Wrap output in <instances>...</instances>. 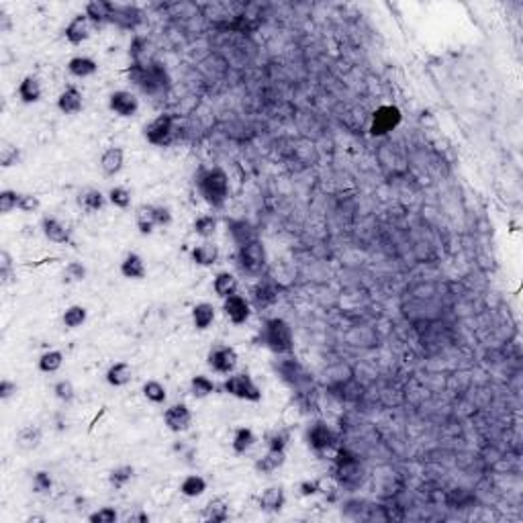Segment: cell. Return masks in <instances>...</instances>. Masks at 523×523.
<instances>
[{
  "mask_svg": "<svg viewBox=\"0 0 523 523\" xmlns=\"http://www.w3.org/2000/svg\"><path fill=\"white\" fill-rule=\"evenodd\" d=\"M196 188L199 194L203 196V201L211 207V209H223L225 203L229 201V176L221 166H213V168H203L196 174Z\"/></svg>",
  "mask_w": 523,
  "mask_h": 523,
  "instance_id": "6da1fadb",
  "label": "cell"
},
{
  "mask_svg": "<svg viewBox=\"0 0 523 523\" xmlns=\"http://www.w3.org/2000/svg\"><path fill=\"white\" fill-rule=\"evenodd\" d=\"M127 76H129V80L135 86L141 88V92L151 94V97L164 92L170 86L168 72L157 62H149V64L133 62L129 66V70H127Z\"/></svg>",
  "mask_w": 523,
  "mask_h": 523,
  "instance_id": "7a4b0ae2",
  "label": "cell"
},
{
  "mask_svg": "<svg viewBox=\"0 0 523 523\" xmlns=\"http://www.w3.org/2000/svg\"><path fill=\"white\" fill-rule=\"evenodd\" d=\"M262 344L276 356H290L294 352V333L286 319L270 317L262 327Z\"/></svg>",
  "mask_w": 523,
  "mask_h": 523,
  "instance_id": "3957f363",
  "label": "cell"
},
{
  "mask_svg": "<svg viewBox=\"0 0 523 523\" xmlns=\"http://www.w3.org/2000/svg\"><path fill=\"white\" fill-rule=\"evenodd\" d=\"M333 479L342 489H350V491L360 489V485L366 479V470L360 456L346 448L340 450L333 460Z\"/></svg>",
  "mask_w": 523,
  "mask_h": 523,
  "instance_id": "277c9868",
  "label": "cell"
},
{
  "mask_svg": "<svg viewBox=\"0 0 523 523\" xmlns=\"http://www.w3.org/2000/svg\"><path fill=\"white\" fill-rule=\"evenodd\" d=\"M235 264L242 274L252 276V278H262L268 268V254H266V246L262 244V240H254V242L238 248Z\"/></svg>",
  "mask_w": 523,
  "mask_h": 523,
  "instance_id": "5b68a950",
  "label": "cell"
},
{
  "mask_svg": "<svg viewBox=\"0 0 523 523\" xmlns=\"http://www.w3.org/2000/svg\"><path fill=\"white\" fill-rule=\"evenodd\" d=\"M145 141L153 147H168L178 135V121L174 113H162L143 129Z\"/></svg>",
  "mask_w": 523,
  "mask_h": 523,
  "instance_id": "8992f818",
  "label": "cell"
},
{
  "mask_svg": "<svg viewBox=\"0 0 523 523\" xmlns=\"http://www.w3.org/2000/svg\"><path fill=\"white\" fill-rule=\"evenodd\" d=\"M337 439H340L337 431L323 419H317L305 431V442H307L309 450L315 452L317 456H323L325 452L333 450L337 446Z\"/></svg>",
  "mask_w": 523,
  "mask_h": 523,
  "instance_id": "52a82bcc",
  "label": "cell"
},
{
  "mask_svg": "<svg viewBox=\"0 0 523 523\" xmlns=\"http://www.w3.org/2000/svg\"><path fill=\"white\" fill-rule=\"evenodd\" d=\"M221 389L225 394L240 398V400H248V403H260L262 400V389L256 385V381L252 379L250 372L229 374Z\"/></svg>",
  "mask_w": 523,
  "mask_h": 523,
  "instance_id": "ba28073f",
  "label": "cell"
},
{
  "mask_svg": "<svg viewBox=\"0 0 523 523\" xmlns=\"http://www.w3.org/2000/svg\"><path fill=\"white\" fill-rule=\"evenodd\" d=\"M403 123V113L396 105H383L372 113L370 119V135L372 137H387Z\"/></svg>",
  "mask_w": 523,
  "mask_h": 523,
  "instance_id": "9c48e42d",
  "label": "cell"
},
{
  "mask_svg": "<svg viewBox=\"0 0 523 523\" xmlns=\"http://www.w3.org/2000/svg\"><path fill=\"white\" fill-rule=\"evenodd\" d=\"M238 360H240V356H238L235 348L223 346V344L211 348V352L207 354V364H209V368H211L213 372L225 374V377H229V374L235 372Z\"/></svg>",
  "mask_w": 523,
  "mask_h": 523,
  "instance_id": "30bf717a",
  "label": "cell"
},
{
  "mask_svg": "<svg viewBox=\"0 0 523 523\" xmlns=\"http://www.w3.org/2000/svg\"><path fill=\"white\" fill-rule=\"evenodd\" d=\"M164 425L172 433H186L192 425V411L186 403H172L164 411Z\"/></svg>",
  "mask_w": 523,
  "mask_h": 523,
  "instance_id": "8fae6325",
  "label": "cell"
},
{
  "mask_svg": "<svg viewBox=\"0 0 523 523\" xmlns=\"http://www.w3.org/2000/svg\"><path fill=\"white\" fill-rule=\"evenodd\" d=\"M223 313L233 325H246L252 317V303L244 294L235 292L223 298Z\"/></svg>",
  "mask_w": 523,
  "mask_h": 523,
  "instance_id": "7c38bea8",
  "label": "cell"
},
{
  "mask_svg": "<svg viewBox=\"0 0 523 523\" xmlns=\"http://www.w3.org/2000/svg\"><path fill=\"white\" fill-rule=\"evenodd\" d=\"M109 109L123 119L135 117L139 111V99L131 90H115L109 97Z\"/></svg>",
  "mask_w": 523,
  "mask_h": 523,
  "instance_id": "4fadbf2b",
  "label": "cell"
},
{
  "mask_svg": "<svg viewBox=\"0 0 523 523\" xmlns=\"http://www.w3.org/2000/svg\"><path fill=\"white\" fill-rule=\"evenodd\" d=\"M92 27H94L92 21H90L84 12H80V14H76V16L66 25L64 35H66L68 43H72V45H82L84 41L90 39Z\"/></svg>",
  "mask_w": 523,
  "mask_h": 523,
  "instance_id": "5bb4252c",
  "label": "cell"
},
{
  "mask_svg": "<svg viewBox=\"0 0 523 523\" xmlns=\"http://www.w3.org/2000/svg\"><path fill=\"white\" fill-rule=\"evenodd\" d=\"M41 233L45 235V240H49V242H53V244H70L72 242V231H70V227L64 223V221H60L58 217H43L41 219Z\"/></svg>",
  "mask_w": 523,
  "mask_h": 523,
  "instance_id": "9a60e30c",
  "label": "cell"
},
{
  "mask_svg": "<svg viewBox=\"0 0 523 523\" xmlns=\"http://www.w3.org/2000/svg\"><path fill=\"white\" fill-rule=\"evenodd\" d=\"M227 233H229L231 242L238 248H242V246H246L254 240H260L258 229L246 219H227Z\"/></svg>",
  "mask_w": 523,
  "mask_h": 523,
  "instance_id": "2e32d148",
  "label": "cell"
},
{
  "mask_svg": "<svg viewBox=\"0 0 523 523\" xmlns=\"http://www.w3.org/2000/svg\"><path fill=\"white\" fill-rule=\"evenodd\" d=\"M284 505H286V493H284V487L280 485H272L264 489L258 497V507L264 513H280Z\"/></svg>",
  "mask_w": 523,
  "mask_h": 523,
  "instance_id": "e0dca14e",
  "label": "cell"
},
{
  "mask_svg": "<svg viewBox=\"0 0 523 523\" xmlns=\"http://www.w3.org/2000/svg\"><path fill=\"white\" fill-rule=\"evenodd\" d=\"M16 97L23 105H35L41 101L43 97V86H41V80L33 74L25 76L18 86H16Z\"/></svg>",
  "mask_w": 523,
  "mask_h": 523,
  "instance_id": "ac0fdd59",
  "label": "cell"
},
{
  "mask_svg": "<svg viewBox=\"0 0 523 523\" xmlns=\"http://www.w3.org/2000/svg\"><path fill=\"white\" fill-rule=\"evenodd\" d=\"M123 166H125V151H123V147L113 145V147H107L103 151V155H101V170H103L105 176H109V178L117 176L123 170Z\"/></svg>",
  "mask_w": 523,
  "mask_h": 523,
  "instance_id": "d6986e66",
  "label": "cell"
},
{
  "mask_svg": "<svg viewBox=\"0 0 523 523\" xmlns=\"http://www.w3.org/2000/svg\"><path fill=\"white\" fill-rule=\"evenodd\" d=\"M41 442H43V431L37 425H25L14 435V446L21 452H33L41 446Z\"/></svg>",
  "mask_w": 523,
  "mask_h": 523,
  "instance_id": "ffe728a7",
  "label": "cell"
},
{
  "mask_svg": "<svg viewBox=\"0 0 523 523\" xmlns=\"http://www.w3.org/2000/svg\"><path fill=\"white\" fill-rule=\"evenodd\" d=\"M190 260L201 268H211L219 262V246H215V242L211 240H203L190 250Z\"/></svg>",
  "mask_w": 523,
  "mask_h": 523,
  "instance_id": "44dd1931",
  "label": "cell"
},
{
  "mask_svg": "<svg viewBox=\"0 0 523 523\" xmlns=\"http://www.w3.org/2000/svg\"><path fill=\"white\" fill-rule=\"evenodd\" d=\"M252 298H250V303L256 307V309H268V307H272L276 301H278V290H276V286L270 282V280H262L260 282L252 288Z\"/></svg>",
  "mask_w": 523,
  "mask_h": 523,
  "instance_id": "7402d4cb",
  "label": "cell"
},
{
  "mask_svg": "<svg viewBox=\"0 0 523 523\" xmlns=\"http://www.w3.org/2000/svg\"><path fill=\"white\" fill-rule=\"evenodd\" d=\"M109 199L105 192H101L99 188H86L78 194V207L88 213V215H94L99 211H103L107 207Z\"/></svg>",
  "mask_w": 523,
  "mask_h": 523,
  "instance_id": "603a6c76",
  "label": "cell"
},
{
  "mask_svg": "<svg viewBox=\"0 0 523 523\" xmlns=\"http://www.w3.org/2000/svg\"><path fill=\"white\" fill-rule=\"evenodd\" d=\"M113 10H115V2H107V0H92L84 6V14L92 21L94 27L111 23Z\"/></svg>",
  "mask_w": 523,
  "mask_h": 523,
  "instance_id": "cb8c5ba5",
  "label": "cell"
},
{
  "mask_svg": "<svg viewBox=\"0 0 523 523\" xmlns=\"http://www.w3.org/2000/svg\"><path fill=\"white\" fill-rule=\"evenodd\" d=\"M84 107V97L76 86H68L60 97H58V109L64 115H78Z\"/></svg>",
  "mask_w": 523,
  "mask_h": 523,
  "instance_id": "d4e9b609",
  "label": "cell"
},
{
  "mask_svg": "<svg viewBox=\"0 0 523 523\" xmlns=\"http://www.w3.org/2000/svg\"><path fill=\"white\" fill-rule=\"evenodd\" d=\"M190 317H192V325H194L196 331H207V329L215 323L217 309H215L211 303H205V301H203V303H196V305L192 307Z\"/></svg>",
  "mask_w": 523,
  "mask_h": 523,
  "instance_id": "484cf974",
  "label": "cell"
},
{
  "mask_svg": "<svg viewBox=\"0 0 523 523\" xmlns=\"http://www.w3.org/2000/svg\"><path fill=\"white\" fill-rule=\"evenodd\" d=\"M68 72L74 76V78H90L99 72V62L90 55H74L70 62H68Z\"/></svg>",
  "mask_w": 523,
  "mask_h": 523,
  "instance_id": "4316f807",
  "label": "cell"
},
{
  "mask_svg": "<svg viewBox=\"0 0 523 523\" xmlns=\"http://www.w3.org/2000/svg\"><path fill=\"white\" fill-rule=\"evenodd\" d=\"M213 290L219 298H227V296L240 292V282H238L235 274H231L229 270H221L213 278Z\"/></svg>",
  "mask_w": 523,
  "mask_h": 523,
  "instance_id": "83f0119b",
  "label": "cell"
},
{
  "mask_svg": "<svg viewBox=\"0 0 523 523\" xmlns=\"http://www.w3.org/2000/svg\"><path fill=\"white\" fill-rule=\"evenodd\" d=\"M119 270H121V276L127 278V280H143V278L147 276V266H145V262H143V258H141L139 254H135V252H129V254L121 260Z\"/></svg>",
  "mask_w": 523,
  "mask_h": 523,
  "instance_id": "f1b7e54d",
  "label": "cell"
},
{
  "mask_svg": "<svg viewBox=\"0 0 523 523\" xmlns=\"http://www.w3.org/2000/svg\"><path fill=\"white\" fill-rule=\"evenodd\" d=\"M286 462V452H272V450H266V454L260 456L256 462H254V470L258 474H274L276 470H280Z\"/></svg>",
  "mask_w": 523,
  "mask_h": 523,
  "instance_id": "f546056e",
  "label": "cell"
},
{
  "mask_svg": "<svg viewBox=\"0 0 523 523\" xmlns=\"http://www.w3.org/2000/svg\"><path fill=\"white\" fill-rule=\"evenodd\" d=\"M131 377H133V366H131L129 362H115L105 372V381L111 387H115V389L127 387L131 383Z\"/></svg>",
  "mask_w": 523,
  "mask_h": 523,
  "instance_id": "4dcf8cb0",
  "label": "cell"
},
{
  "mask_svg": "<svg viewBox=\"0 0 523 523\" xmlns=\"http://www.w3.org/2000/svg\"><path fill=\"white\" fill-rule=\"evenodd\" d=\"M258 444V435L252 427H238L233 431V439H231V448L238 456L248 454L254 446Z\"/></svg>",
  "mask_w": 523,
  "mask_h": 523,
  "instance_id": "1f68e13d",
  "label": "cell"
},
{
  "mask_svg": "<svg viewBox=\"0 0 523 523\" xmlns=\"http://www.w3.org/2000/svg\"><path fill=\"white\" fill-rule=\"evenodd\" d=\"M111 23H115L119 27H125V29H133L135 25L141 23V10L135 8V6H129V4H115Z\"/></svg>",
  "mask_w": 523,
  "mask_h": 523,
  "instance_id": "d6a6232c",
  "label": "cell"
},
{
  "mask_svg": "<svg viewBox=\"0 0 523 523\" xmlns=\"http://www.w3.org/2000/svg\"><path fill=\"white\" fill-rule=\"evenodd\" d=\"M203 520L211 523H223L229 520V503L223 497L211 499L203 509Z\"/></svg>",
  "mask_w": 523,
  "mask_h": 523,
  "instance_id": "836d02e7",
  "label": "cell"
},
{
  "mask_svg": "<svg viewBox=\"0 0 523 523\" xmlns=\"http://www.w3.org/2000/svg\"><path fill=\"white\" fill-rule=\"evenodd\" d=\"M207 487L209 485H207V481L201 474H188V476L182 479L178 491L186 499H199V497H203L207 493Z\"/></svg>",
  "mask_w": 523,
  "mask_h": 523,
  "instance_id": "e575fe53",
  "label": "cell"
},
{
  "mask_svg": "<svg viewBox=\"0 0 523 523\" xmlns=\"http://www.w3.org/2000/svg\"><path fill=\"white\" fill-rule=\"evenodd\" d=\"M135 225L141 235H151L155 231V219H153V205H139L135 209Z\"/></svg>",
  "mask_w": 523,
  "mask_h": 523,
  "instance_id": "d590c367",
  "label": "cell"
},
{
  "mask_svg": "<svg viewBox=\"0 0 523 523\" xmlns=\"http://www.w3.org/2000/svg\"><path fill=\"white\" fill-rule=\"evenodd\" d=\"M266 442V450H272V452H286L288 444H290V429L286 427H276L272 431L266 433L264 437Z\"/></svg>",
  "mask_w": 523,
  "mask_h": 523,
  "instance_id": "8d00e7d4",
  "label": "cell"
},
{
  "mask_svg": "<svg viewBox=\"0 0 523 523\" xmlns=\"http://www.w3.org/2000/svg\"><path fill=\"white\" fill-rule=\"evenodd\" d=\"M86 319H88V309L82 305H70L62 315V323L66 329H78L86 323Z\"/></svg>",
  "mask_w": 523,
  "mask_h": 523,
  "instance_id": "74e56055",
  "label": "cell"
},
{
  "mask_svg": "<svg viewBox=\"0 0 523 523\" xmlns=\"http://www.w3.org/2000/svg\"><path fill=\"white\" fill-rule=\"evenodd\" d=\"M64 366V354L60 350H49V352H43L37 360V368L43 372V374H55L60 368Z\"/></svg>",
  "mask_w": 523,
  "mask_h": 523,
  "instance_id": "f35d334b",
  "label": "cell"
},
{
  "mask_svg": "<svg viewBox=\"0 0 523 523\" xmlns=\"http://www.w3.org/2000/svg\"><path fill=\"white\" fill-rule=\"evenodd\" d=\"M21 157H23V153L16 143H12L8 139H0V166L4 170L16 166L21 162Z\"/></svg>",
  "mask_w": 523,
  "mask_h": 523,
  "instance_id": "ab89813d",
  "label": "cell"
},
{
  "mask_svg": "<svg viewBox=\"0 0 523 523\" xmlns=\"http://www.w3.org/2000/svg\"><path fill=\"white\" fill-rule=\"evenodd\" d=\"M217 225H219V221H217L215 215H211V213L209 215H201L192 223V233L203 238V240H211L217 233Z\"/></svg>",
  "mask_w": 523,
  "mask_h": 523,
  "instance_id": "60d3db41",
  "label": "cell"
},
{
  "mask_svg": "<svg viewBox=\"0 0 523 523\" xmlns=\"http://www.w3.org/2000/svg\"><path fill=\"white\" fill-rule=\"evenodd\" d=\"M133 476H135V468L131 464H121V466H117L109 472V485L117 491L125 489L133 481Z\"/></svg>",
  "mask_w": 523,
  "mask_h": 523,
  "instance_id": "b9f144b4",
  "label": "cell"
},
{
  "mask_svg": "<svg viewBox=\"0 0 523 523\" xmlns=\"http://www.w3.org/2000/svg\"><path fill=\"white\" fill-rule=\"evenodd\" d=\"M141 392H143V396H145L149 403H153V405H164V403L168 400V391H166V387H164L160 381H153V379L143 383Z\"/></svg>",
  "mask_w": 523,
  "mask_h": 523,
  "instance_id": "7bdbcfd3",
  "label": "cell"
},
{
  "mask_svg": "<svg viewBox=\"0 0 523 523\" xmlns=\"http://www.w3.org/2000/svg\"><path fill=\"white\" fill-rule=\"evenodd\" d=\"M215 391H217V387H215V383L209 377H205V374L192 377V381H190V394L194 398H207Z\"/></svg>",
  "mask_w": 523,
  "mask_h": 523,
  "instance_id": "ee69618b",
  "label": "cell"
},
{
  "mask_svg": "<svg viewBox=\"0 0 523 523\" xmlns=\"http://www.w3.org/2000/svg\"><path fill=\"white\" fill-rule=\"evenodd\" d=\"M107 199H109V203H111L115 209L127 211L131 207V190L129 188H125V186H113V188L107 192Z\"/></svg>",
  "mask_w": 523,
  "mask_h": 523,
  "instance_id": "f6af8a7d",
  "label": "cell"
},
{
  "mask_svg": "<svg viewBox=\"0 0 523 523\" xmlns=\"http://www.w3.org/2000/svg\"><path fill=\"white\" fill-rule=\"evenodd\" d=\"M31 489H33V493H37V495H47V493H51V489H53V479H51V474H49L47 470H37V472L33 474Z\"/></svg>",
  "mask_w": 523,
  "mask_h": 523,
  "instance_id": "bcb514c9",
  "label": "cell"
},
{
  "mask_svg": "<svg viewBox=\"0 0 523 523\" xmlns=\"http://www.w3.org/2000/svg\"><path fill=\"white\" fill-rule=\"evenodd\" d=\"M0 280L2 284H12L16 280V274H14V262H12V256L8 254V250H2L0 252Z\"/></svg>",
  "mask_w": 523,
  "mask_h": 523,
  "instance_id": "7dc6e473",
  "label": "cell"
},
{
  "mask_svg": "<svg viewBox=\"0 0 523 523\" xmlns=\"http://www.w3.org/2000/svg\"><path fill=\"white\" fill-rule=\"evenodd\" d=\"M18 199H21V192H16L12 188L0 190V213L10 215L14 209H18Z\"/></svg>",
  "mask_w": 523,
  "mask_h": 523,
  "instance_id": "c3c4849f",
  "label": "cell"
},
{
  "mask_svg": "<svg viewBox=\"0 0 523 523\" xmlns=\"http://www.w3.org/2000/svg\"><path fill=\"white\" fill-rule=\"evenodd\" d=\"M86 276H88V270L82 262H68L64 268L66 282H82V280H86Z\"/></svg>",
  "mask_w": 523,
  "mask_h": 523,
  "instance_id": "681fc988",
  "label": "cell"
},
{
  "mask_svg": "<svg viewBox=\"0 0 523 523\" xmlns=\"http://www.w3.org/2000/svg\"><path fill=\"white\" fill-rule=\"evenodd\" d=\"M53 394H55V398H60L62 403L70 405V403L76 398V389H74L72 381L62 379V381H58V383L53 385Z\"/></svg>",
  "mask_w": 523,
  "mask_h": 523,
  "instance_id": "f907efd6",
  "label": "cell"
},
{
  "mask_svg": "<svg viewBox=\"0 0 523 523\" xmlns=\"http://www.w3.org/2000/svg\"><path fill=\"white\" fill-rule=\"evenodd\" d=\"M90 523H117L119 522V513L115 507H101L97 511H92L88 515Z\"/></svg>",
  "mask_w": 523,
  "mask_h": 523,
  "instance_id": "816d5d0a",
  "label": "cell"
},
{
  "mask_svg": "<svg viewBox=\"0 0 523 523\" xmlns=\"http://www.w3.org/2000/svg\"><path fill=\"white\" fill-rule=\"evenodd\" d=\"M39 207H41L39 196H35V194H31V192H21V199H18V211H21V213L31 215V213H37Z\"/></svg>",
  "mask_w": 523,
  "mask_h": 523,
  "instance_id": "f5cc1de1",
  "label": "cell"
},
{
  "mask_svg": "<svg viewBox=\"0 0 523 523\" xmlns=\"http://www.w3.org/2000/svg\"><path fill=\"white\" fill-rule=\"evenodd\" d=\"M323 489H321V481L319 479H307V481H301L298 483V495L303 499H311L315 495H319Z\"/></svg>",
  "mask_w": 523,
  "mask_h": 523,
  "instance_id": "db71d44e",
  "label": "cell"
},
{
  "mask_svg": "<svg viewBox=\"0 0 523 523\" xmlns=\"http://www.w3.org/2000/svg\"><path fill=\"white\" fill-rule=\"evenodd\" d=\"M153 219H155V225L157 227H170L174 217H172V211L164 205H153Z\"/></svg>",
  "mask_w": 523,
  "mask_h": 523,
  "instance_id": "11a10c76",
  "label": "cell"
},
{
  "mask_svg": "<svg viewBox=\"0 0 523 523\" xmlns=\"http://www.w3.org/2000/svg\"><path fill=\"white\" fill-rule=\"evenodd\" d=\"M16 391H18V387H16L14 381H10V379H2V381H0V398H2V400L12 398V396L16 394Z\"/></svg>",
  "mask_w": 523,
  "mask_h": 523,
  "instance_id": "9f6ffc18",
  "label": "cell"
}]
</instances>
